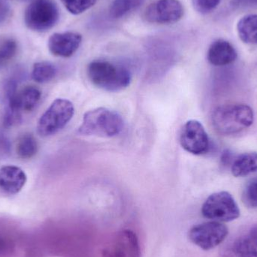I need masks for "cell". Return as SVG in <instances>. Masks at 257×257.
<instances>
[{
    "instance_id": "13",
    "label": "cell",
    "mask_w": 257,
    "mask_h": 257,
    "mask_svg": "<svg viewBox=\"0 0 257 257\" xmlns=\"http://www.w3.org/2000/svg\"><path fill=\"white\" fill-rule=\"evenodd\" d=\"M221 257H257V228L250 229L230 243Z\"/></svg>"
},
{
    "instance_id": "28",
    "label": "cell",
    "mask_w": 257,
    "mask_h": 257,
    "mask_svg": "<svg viewBox=\"0 0 257 257\" xmlns=\"http://www.w3.org/2000/svg\"><path fill=\"white\" fill-rule=\"evenodd\" d=\"M236 2L241 6H257V0H236Z\"/></svg>"
},
{
    "instance_id": "23",
    "label": "cell",
    "mask_w": 257,
    "mask_h": 257,
    "mask_svg": "<svg viewBox=\"0 0 257 257\" xmlns=\"http://www.w3.org/2000/svg\"><path fill=\"white\" fill-rule=\"evenodd\" d=\"M72 15H80L96 4V0H60Z\"/></svg>"
},
{
    "instance_id": "8",
    "label": "cell",
    "mask_w": 257,
    "mask_h": 257,
    "mask_svg": "<svg viewBox=\"0 0 257 257\" xmlns=\"http://www.w3.org/2000/svg\"><path fill=\"white\" fill-rule=\"evenodd\" d=\"M140 245L136 233L123 229L114 234L104 246L101 257H140Z\"/></svg>"
},
{
    "instance_id": "25",
    "label": "cell",
    "mask_w": 257,
    "mask_h": 257,
    "mask_svg": "<svg viewBox=\"0 0 257 257\" xmlns=\"http://www.w3.org/2000/svg\"><path fill=\"white\" fill-rule=\"evenodd\" d=\"M196 12L202 15L211 13L220 4L221 0H192Z\"/></svg>"
},
{
    "instance_id": "16",
    "label": "cell",
    "mask_w": 257,
    "mask_h": 257,
    "mask_svg": "<svg viewBox=\"0 0 257 257\" xmlns=\"http://www.w3.org/2000/svg\"><path fill=\"white\" fill-rule=\"evenodd\" d=\"M257 172V152L244 153L238 156L231 166V172L235 178L247 176Z\"/></svg>"
},
{
    "instance_id": "14",
    "label": "cell",
    "mask_w": 257,
    "mask_h": 257,
    "mask_svg": "<svg viewBox=\"0 0 257 257\" xmlns=\"http://www.w3.org/2000/svg\"><path fill=\"white\" fill-rule=\"evenodd\" d=\"M27 181L25 172L18 166H5L0 168V190L6 194L19 193Z\"/></svg>"
},
{
    "instance_id": "15",
    "label": "cell",
    "mask_w": 257,
    "mask_h": 257,
    "mask_svg": "<svg viewBox=\"0 0 257 257\" xmlns=\"http://www.w3.org/2000/svg\"><path fill=\"white\" fill-rule=\"evenodd\" d=\"M238 57L236 50L232 44L224 39L214 41L207 54L208 62L213 66H223L231 64Z\"/></svg>"
},
{
    "instance_id": "4",
    "label": "cell",
    "mask_w": 257,
    "mask_h": 257,
    "mask_svg": "<svg viewBox=\"0 0 257 257\" xmlns=\"http://www.w3.org/2000/svg\"><path fill=\"white\" fill-rule=\"evenodd\" d=\"M73 104L66 99H57L41 116L37 130L42 137H48L58 133L68 124L73 117Z\"/></svg>"
},
{
    "instance_id": "6",
    "label": "cell",
    "mask_w": 257,
    "mask_h": 257,
    "mask_svg": "<svg viewBox=\"0 0 257 257\" xmlns=\"http://www.w3.org/2000/svg\"><path fill=\"white\" fill-rule=\"evenodd\" d=\"M202 214L214 221L229 222L239 217L240 210L230 193L220 191L208 196L202 205Z\"/></svg>"
},
{
    "instance_id": "20",
    "label": "cell",
    "mask_w": 257,
    "mask_h": 257,
    "mask_svg": "<svg viewBox=\"0 0 257 257\" xmlns=\"http://www.w3.org/2000/svg\"><path fill=\"white\" fill-rule=\"evenodd\" d=\"M57 75V68L50 62H38L33 65L32 78L39 84L51 81Z\"/></svg>"
},
{
    "instance_id": "11",
    "label": "cell",
    "mask_w": 257,
    "mask_h": 257,
    "mask_svg": "<svg viewBox=\"0 0 257 257\" xmlns=\"http://www.w3.org/2000/svg\"><path fill=\"white\" fill-rule=\"evenodd\" d=\"M184 15V8L178 0H157L147 8L145 18L155 24H173Z\"/></svg>"
},
{
    "instance_id": "9",
    "label": "cell",
    "mask_w": 257,
    "mask_h": 257,
    "mask_svg": "<svg viewBox=\"0 0 257 257\" xmlns=\"http://www.w3.org/2000/svg\"><path fill=\"white\" fill-rule=\"evenodd\" d=\"M180 142L186 151L193 155H202L209 149L208 133L202 123L196 120H189L184 125L180 135Z\"/></svg>"
},
{
    "instance_id": "12",
    "label": "cell",
    "mask_w": 257,
    "mask_h": 257,
    "mask_svg": "<svg viewBox=\"0 0 257 257\" xmlns=\"http://www.w3.org/2000/svg\"><path fill=\"white\" fill-rule=\"evenodd\" d=\"M81 41V35L75 32L54 33L48 40V49L56 57H69L79 48Z\"/></svg>"
},
{
    "instance_id": "26",
    "label": "cell",
    "mask_w": 257,
    "mask_h": 257,
    "mask_svg": "<svg viewBox=\"0 0 257 257\" xmlns=\"http://www.w3.org/2000/svg\"><path fill=\"white\" fill-rule=\"evenodd\" d=\"M10 6L6 0H0V24L6 21L10 15Z\"/></svg>"
},
{
    "instance_id": "19",
    "label": "cell",
    "mask_w": 257,
    "mask_h": 257,
    "mask_svg": "<svg viewBox=\"0 0 257 257\" xmlns=\"http://www.w3.org/2000/svg\"><path fill=\"white\" fill-rule=\"evenodd\" d=\"M39 150V145L36 138L30 134L25 133L18 139L17 144V154L24 160L33 158Z\"/></svg>"
},
{
    "instance_id": "17",
    "label": "cell",
    "mask_w": 257,
    "mask_h": 257,
    "mask_svg": "<svg viewBox=\"0 0 257 257\" xmlns=\"http://www.w3.org/2000/svg\"><path fill=\"white\" fill-rule=\"evenodd\" d=\"M42 93L34 86H27L18 90L16 96V105L22 111H31L40 101Z\"/></svg>"
},
{
    "instance_id": "2",
    "label": "cell",
    "mask_w": 257,
    "mask_h": 257,
    "mask_svg": "<svg viewBox=\"0 0 257 257\" xmlns=\"http://www.w3.org/2000/svg\"><path fill=\"white\" fill-rule=\"evenodd\" d=\"M87 76L92 84L102 90L117 92L131 83V73L126 68L106 60H94L87 67Z\"/></svg>"
},
{
    "instance_id": "24",
    "label": "cell",
    "mask_w": 257,
    "mask_h": 257,
    "mask_svg": "<svg viewBox=\"0 0 257 257\" xmlns=\"http://www.w3.org/2000/svg\"><path fill=\"white\" fill-rule=\"evenodd\" d=\"M243 200L250 208H257V178L248 183L243 193Z\"/></svg>"
},
{
    "instance_id": "10",
    "label": "cell",
    "mask_w": 257,
    "mask_h": 257,
    "mask_svg": "<svg viewBox=\"0 0 257 257\" xmlns=\"http://www.w3.org/2000/svg\"><path fill=\"white\" fill-rule=\"evenodd\" d=\"M18 83L13 78L5 80L0 84V103L3 107V122L5 127L16 126L21 122V111L16 105Z\"/></svg>"
},
{
    "instance_id": "3",
    "label": "cell",
    "mask_w": 257,
    "mask_h": 257,
    "mask_svg": "<svg viewBox=\"0 0 257 257\" xmlns=\"http://www.w3.org/2000/svg\"><path fill=\"white\" fill-rule=\"evenodd\" d=\"M123 128V120L119 113L101 107L84 114L78 132L81 136L111 138L120 134Z\"/></svg>"
},
{
    "instance_id": "21",
    "label": "cell",
    "mask_w": 257,
    "mask_h": 257,
    "mask_svg": "<svg viewBox=\"0 0 257 257\" xmlns=\"http://www.w3.org/2000/svg\"><path fill=\"white\" fill-rule=\"evenodd\" d=\"M144 0H114L110 7V16L115 19L123 18L130 12L136 10Z\"/></svg>"
},
{
    "instance_id": "18",
    "label": "cell",
    "mask_w": 257,
    "mask_h": 257,
    "mask_svg": "<svg viewBox=\"0 0 257 257\" xmlns=\"http://www.w3.org/2000/svg\"><path fill=\"white\" fill-rule=\"evenodd\" d=\"M237 31L240 39L244 43L257 44V15H247L239 20Z\"/></svg>"
},
{
    "instance_id": "22",
    "label": "cell",
    "mask_w": 257,
    "mask_h": 257,
    "mask_svg": "<svg viewBox=\"0 0 257 257\" xmlns=\"http://www.w3.org/2000/svg\"><path fill=\"white\" fill-rule=\"evenodd\" d=\"M18 45L10 37H0V69L6 66L16 55Z\"/></svg>"
},
{
    "instance_id": "1",
    "label": "cell",
    "mask_w": 257,
    "mask_h": 257,
    "mask_svg": "<svg viewBox=\"0 0 257 257\" xmlns=\"http://www.w3.org/2000/svg\"><path fill=\"white\" fill-rule=\"evenodd\" d=\"M254 120V113L249 105L232 104L217 107L211 114L213 126L224 136L237 134L250 127Z\"/></svg>"
},
{
    "instance_id": "5",
    "label": "cell",
    "mask_w": 257,
    "mask_h": 257,
    "mask_svg": "<svg viewBox=\"0 0 257 257\" xmlns=\"http://www.w3.org/2000/svg\"><path fill=\"white\" fill-rule=\"evenodd\" d=\"M60 18L58 6L54 0H33L25 11L24 22L31 30L46 32Z\"/></svg>"
},
{
    "instance_id": "27",
    "label": "cell",
    "mask_w": 257,
    "mask_h": 257,
    "mask_svg": "<svg viewBox=\"0 0 257 257\" xmlns=\"http://www.w3.org/2000/svg\"><path fill=\"white\" fill-rule=\"evenodd\" d=\"M9 143L5 138H0V157H6L9 154Z\"/></svg>"
},
{
    "instance_id": "7",
    "label": "cell",
    "mask_w": 257,
    "mask_h": 257,
    "mask_svg": "<svg viewBox=\"0 0 257 257\" xmlns=\"http://www.w3.org/2000/svg\"><path fill=\"white\" fill-rule=\"evenodd\" d=\"M229 229L221 222L211 221L195 225L189 231V239L204 250H209L221 244Z\"/></svg>"
}]
</instances>
